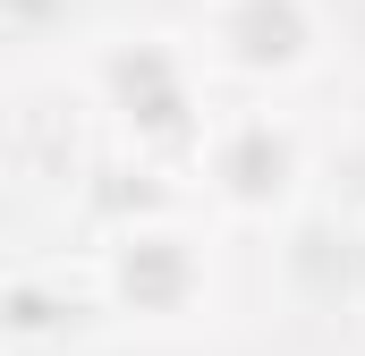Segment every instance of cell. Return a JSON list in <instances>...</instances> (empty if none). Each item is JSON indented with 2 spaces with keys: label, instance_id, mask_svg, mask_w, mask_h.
I'll return each instance as SVG.
<instances>
[{
  "label": "cell",
  "instance_id": "1",
  "mask_svg": "<svg viewBox=\"0 0 365 356\" xmlns=\"http://www.w3.org/2000/svg\"><path fill=\"white\" fill-rule=\"evenodd\" d=\"M93 110L119 127L136 162H195L212 136V110L195 85V51L170 34H119L93 51Z\"/></svg>",
  "mask_w": 365,
  "mask_h": 356
},
{
  "label": "cell",
  "instance_id": "2",
  "mask_svg": "<svg viewBox=\"0 0 365 356\" xmlns=\"http://www.w3.org/2000/svg\"><path fill=\"white\" fill-rule=\"evenodd\" d=\"M93 297L128 323H187L212 297V255L179 212H136L93 246Z\"/></svg>",
  "mask_w": 365,
  "mask_h": 356
},
{
  "label": "cell",
  "instance_id": "3",
  "mask_svg": "<svg viewBox=\"0 0 365 356\" xmlns=\"http://www.w3.org/2000/svg\"><path fill=\"white\" fill-rule=\"evenodd\" d=\"M204 195L230 212V221H289L297 195H306V145L280 110H221L204 153H195Z\"/></svg>",
  "mask_w": 365,
  "mask_h": 356
},
{
  "label": "cell",
  "instance_id": "4",
  "mask_svg": "<svg viewBox=\"0 0 365 356\" xmlns=\"http://www.w3.org/2000/svg\"><path fill=\"white\" fill-rule=\"evenodd\" d=\"M323 51V9L314 0H204L195 17V60L238 77V85H289Z\"/></svg>",
  "mask_w": 365,
  "mask_h": 356
},
{
  "label": "cell",
  "instance_id": "5",
  "mask_svg": "<svg viewBox=\"0 0 365 356\" xmlns=\"http://www.w3.org/2000/svg\"><path fill=\"white\" fill-rule=\"evenodd\" d=\"M280 280H289L297 305L340 314L365 288V238L349 221H306V212H289V221H280Z\"/></svg>",
  "mask_w": 365,
  "mask_h": 356
},
{
  "label": "cell",
  "instance_id": "6",
  "mask_svg": "<svg viewBox=\"0 0 365 356\" xmlns=\"http://www.w3.org/2000/svg\"><path fill=\"white\" fill-rule=\"evenodd\" d=\"M0 331H9L17 348H34V340L68 331V297H51V280H43V271H17V280L0 288Z\"/></svg>",
  "mask_w": 365,
  "mask_h": 356
}]
</instances>
